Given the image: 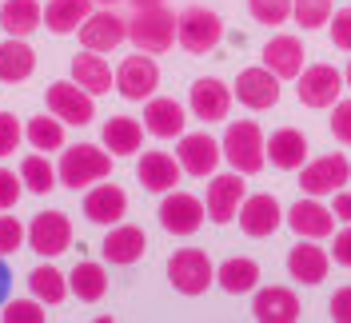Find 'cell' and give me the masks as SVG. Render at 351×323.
<instances>
[{
    "mask_svg": "<svg viewBox=\"0 0 351 323\" xmlns=\"http://www.w3.org/2000/svg\"><path fill=\"white\" fill-rule=\"evenodd\" d=\"M21 180H24V192H32V195H44V192H52L56 188V168L48 164V156H24L21 160Z\"/></svg>",
    "mask_w": 351,
    "mask_h": 323,
    "instance_id": "d590c367",
    "label": "cell"
},
{
    "mask_svg": "<svg viewBox=\"0 0 351 323\" xmlns=\"http://www.w3.org/2000/svg\"><path fill=\"white\" fill-rule=\"evenodd\" d=\"M21 140H24L21 120L12 112H0V156H12V152L21 148Z\"/></svg>",
    "mask_w": 351,
    "mask_h": 323,
    "instance_id": "60d3db41",
    "label": "cell"
},
{
    "mask_svg": "<svg viewBox=\"0 0 351 323\" xmlns=\"http://www.w3.org/2000/svg\"><path fill=\"white\" fill-rule=\"evenodd\" d=\"M144 252H148V236H144V228H136V224H112L108 236H104V243H100V256L108 259V263H116V267H128V263H136V259H144Z\"/></svg>",
    "mask_w": 351,
    "mask_h": 323,
    "instance_id": "ac0fdd59",
    "label": "cell"
},
{
    "mask_svg": "<svg viewBox=\"0 0 351 323\" xmlns=\"http://www.w3.org/2000/svg\"><path fill=\"white\" fill-rule=\"evenodd\" d=\"M72 80L84 88V92H92V96H104V92H112V84H116L112 64L100 52H88V48L80 56H72Z\"/></svg>",
    "mask_w": 351,
    "mask_h": 323,
    "instance_id": "4316f807",
    "label": "cell"
},
{
    "mask_svg": "<svg viewBox=\"0 0 351 323\" xmlns=\"http://www.w3.org/2000/svg\"><path fill=\"white\" fill-rule=\"evenodd\" d=\"M92 4H96V0H48L44 24H48L56 36H68V32H76V28L92 16Z\"/></svg>",
    "mask_w": 351,
    "mask_h": 323,
    "instance_id": "1f68e13d",
    "label": "cell"
},
{
    "mask_svg": "<svg viewBox=\"0 0 351 323\" xmlns=\"http://www.w3.org/2000/svg\"><path fill=\"white\" fill-rule=\"evenodd\" d=\"M343 84H348V88H351V64H348V72H343Z\"/></svg>",
    "mask_w": 351,
    "mask_h": 323,
    "instance_id": "816d5d0a",
    "label": "cell"
},
{
    "mask_svg": "<svg viewBox=\"0 0 351 323\" xmlns=\"http://www.w3.org/2000/svg\"><path fill=\"white\" fill-rule=\"evenodd\" d=\"M331 259H335L339 267H351V224L335 236V243H331Z\"/></svg>",
    "mask_w": 351,
    "mask_h": 323,
    "instance_id": "bcb514c9",
    "label": "cell"
},
{
    "mask_svg": "<svg viewBox=\"0 0 351 323\" xmlns=\"http://www.w3.org/2000/svg\"><path fill=\"white\" fill-rule=\"evenodd\" d=\"M160 224H164V232H172V236H196L199 228H204V200L192 192H164V204H160Z\"/></svg>",
    "mask_w": 351,
    "mask_h": 323,
    "instance_id": "ba28073f",
    "label": "cell"
},
{
    "mask_svg": "<svg viewBox=\"0 0 351 323\" xmlns=\"http://www.w3.org/2000/svg\"><path fill=\"white\" fill-rule=\"evenodd\" d=\"M140 144H144V124L140 120L112 116L108 124H104V148L112 156H132V152H140Z\"/></svg>",
    "mask_w": 351,
    "mask_h": 323,
    "instance_id": "d6a6232c",
    "label": "cell"
},
{
    "mask_svg": "<svg viewBox=\"0 0 351 323\" xmlns=\"http://www.w3.org/2000/svg\"><path fill=\"white\" fill-rule=\"evenodd\" d=\"M44 24V8L40 0H0V28L8 36H32Z\"/></svg>",
    "mask_w": 351,
    "mask_h": 323,
    "instance_id": "f1b7e54d",
    "label": "cell"
},
{
    "mask_svg": "<svg viewBox=\"0 0 351 323\" xmlns=\"http://www.w3.org/2000/svg\"><path fill=\"white\" fill-rule=\"evenodd\" d=\"M328 315L335 323H351V287H339L328 300Z\"/></svg>",
    "mask_w": 351,
    "mask_h": 323,
    "instance_id": "f6af8a7d",
    "label": "cell"
},
{
    "mask_svg": "<svg viewBox=\"0 0 351 323\" xmlns=\"http://www.w3.org/2000/svg\"><path fill=\"white\" fill-rule=\"evenodd\" d=\"M24 140L36 152H60L64 148V120L60 116H32L24 128Z\"/></svg>",
    "mask_w": 351,
    "mask_h": 323,
    "instance_id": "e575fe53",
    "label": "cell"
},
{
    "mask_svg": "<svg viewBox=\"0 0 351 323\" xmlns=\"http://www.w3.org/2000/svg\"><path fill=\"white\" fill-rule=\"evenodd\" d=\"M176 40H180V48H188L192 56H208L223 40V21H219L212 8L192 4V8H184L176 16Z\"/></svg>",
    "mask_w": 351,
    "mask_h": 323,
    "instance_id": "277c9868",
    "label": "cell"
},
{
    "mask_svg": "<svg viewBox=\"0 0 351 323\" xmlns=\"http://www.w3.org/2000/svg\"><path fill=\"white\" fill-rule=\"evenodd\" d=\"M36 72V52L24 36H8L0 44V80L4 84H21Z\"/></svg>",
    "mask_w": 351,
    "mask_h": 323,
    "instance_id": "83f0119b",
    "label": "cell"
},
{
    "mask_svg": "<svg viewBox=\"0 0 351 323\" xmlns=\"http://www.w3.org/2000/svg\"><path fill=\"white\" fill-rule=\"evenodd\" d=\"M216 283L228 291V296H247V291L260 287V263L247 259V256L223 259V263L216 267Z\"/></svg>",
    "mask_w": 351,
    "mask_h": 323,
    "instance_id": "f546056e",
    "label": "cell"
},
{
    "mask_svg": "<svg viewBox=\"0 0 351 323\" xmlns=\"http://www.w3.org/2000/svg\"><path fill=\"white\" fill-rule=\"evenodd\" d=\"M328 267H331V256L315 243V239H300V243L287 252V272H291V280L307 283V287H315V283L328 280Z\"/></svg>",
    "mask_w": 351,
    "mask_h": 323,
    "instance_id": "7402d4cb",
    "label": "cell"
},
{
    "mask_svg": "<svg viewBox=\"0 0 351 323\" xmlns=\"http://www.w3.org/2000/svg\"><path fill=\"white\" fill-rule=\"evenodd\" d=\"M331 212H335V219H348V224H351V192H343V188H339V195H335V208H331Z\"/></svg>",
    "mask_w": 351,
    "mask_h": 323,
    "instance_id": "7dc6e473",
    "label": "cell"
},
{
    "mask_svg": "<svg viewBox=\"0 0 351 323\" xmlns=\"http://www.w3.org/2000/svg\"><path fill=\"white\" fill-rule=\"evenodd\" d=\"M8 283H12V272H8V263H4V256H0V303H4V296H8Z\"/></svg>",
    "mask_w": 351,
    "mask_h": 323,
    "instance_id": "c3c4849f",
    "label": "cell"
},
{
    "mask_svg": "<svg viewBox=\"0 0 351 323\" xmlns=\"http://www.w3.org/2000/svg\"><path fill=\"white\" fill-rule=\"evenodd\" d=\"M24 192V180L16 172H8V168H0V212H8V208H16V200Z\"/></svg>",
    "mask_w": 351,
    "mask_h": 323,
    "instance_id": "7bdbcfd3",
    "label": "cell"
},
{
    "mask_svg": "<svg viewBox=\"0 0 351 323\" xmlns=\"http://www.w3.org/2000/svg\"><path fill=\"white\" fill-rule=\"evenodd\" d=\"M331 136L351 148V100H335V112H331Z\"/></svg>",
    "mask_w": 351,
    "mask_h": 323,
    "instance_id": "ee69618b",
    "label": "cell"
},
{
    "mask_svg": "<svg viewBox=\"0 0 351 323\" xmlns=\"http://www.w3.org/2000/svg\"><path fill=\"white\" fill-rule=\"evenodd\" d=\"M263 64L271 68L280 80H295L304 72V44H300V36H271L263 44Z\"/></svg>",
    "mask_w": 351,
    "mask_h": 323,
    "instance_id": "484cf974",
    "label": "cell"
},
{
    "mask_svg": "<svg viewBox=\"0 0 351 323\" xmlns=\"http://www.w3.org/2000/svg\"><path fill=\"white\" fill-rule=\"evenodd\" d=\"M343 184H351V164L343 152H331V156H319L300 168V188L307 195H335Z\"/></svg>",
    "mask_w": 351,
    "mask_h": 323,
    "instance_id": "9c48e42d",
    "label": "cell"
},
{
    "mask_svg": "<svg viewBox=\"0 0 351 323\" xmlns=\"http://www.w3.org/2000/svg\"><path fill=\"white\" fill-rule=\"evenodd\" d=\"M188 108L204 124L228 120V112H232V88L223 84V80H216V76H199L196 84H192V92H188Z\"/></svg>",
    "mask_w": 351,
    "mask_h": 323,
    "instance_id": "e0dca14e",
    "label": "cell"
},
{
    "mask_svg": "<svg viewBox=\"0 0 351 323\" xmlns=\"http://www.w3.org/2000/svg\"><path fill=\"white\" fill-rule=\"evenodd\" d=\"M267 136L260 132L256 120H232L228 132H223V140H219V148H223V160L236 168L240 176H256L267 164Z\"/></svg>",
    "mask_w": 351,
    "mask_h": 323,
    "instance_id": "6da1fadb",
    "label": "cell"
},
{
    "mask_svg": "<svg viewBox=\"0 0 351 323\" xmlns=\"http://www.w3.org/2000/svg\"><path fill=\"white\" fill-rule=\"evenodd\" d=\"M28 248L44 259H56L72 248V219L64 212H40L28 224Z\"/></svg>",
    "mask_w": 351,
    "mask_h": 323,
    "instance_id": "8fae6325",
    "label": "cell"
},
{
    "mask_svg": "<svg viewBox=\"0 0 351 323\" xmlns=\"http://www.w3.org/2000/svg\"><path fill=\"white\" fill-rule=\"evenodd\" d=\"M68 291L80 303H100L104 291H108V272H104V263H92V259L76 263V267L68 272Z\"/></svg>",
    "mask_w": 351,
    "mask_h": 323,
    "instance_id": "4dcf8cb0",
    "label": "cell"
},
{
    "mask_svg": "<svg viewBox=\"0 0 351 323\" xmlns=\"http://www.w3.org/2000/svg\"><path fill=\"white\" fill-rule=\"evenodd\" d=\"M232 96L243 108H252V112H267V108L280 104V76L267 64L243 68L240 76H236V84H232Z\"/></svg>",
    "mask_w": 351,
    "mask_h": 323,
    "instance_id": "7c38bea8",
    "label": "cell"
},
{
    "mask_svg": "<svg viewBox=\"0 0 351 323\" xmlns=\"http://www.w3.org/2000/svg\"><path fill=\"white\" fill-rule=\"evenodd\" d=\"M284 224L300 239H324L335 232V212L319 204V195H307V200H295L284 212Z\"/></svg>",
    "mask_w": 351,
    "mask_h": 323,
    "instance_id": "9a60e30c",
    "label": "cell"
},
{
    "mask_svg": "<svg viewBox=\"0 0 351 323\" xmlns=\"http://www.w3.org/2000/svg\"><path fill=\"white\" fill-rule=\"evenodd\" d=\"M240 232L252 239H267L280 232V224H284V208H280V200L271 192H256V195H243L240 204Z\"/></svg>",
    "mask_w": 351,
    "mask_h": 323,
    "instance_id": "4fadbf2b",
    "label": "cell"
},
{
    "mask_svg": "<svg viewBox=\"0 0 351 323\" xmlns=\"http://www.w3.org/2000/svg\"><path fill=\"white\" fill-rule=\"evenodd\" d=\"M156 88H160V64L148 52L136 48V56L120 60V68H116V92L124 100H148Z\"/></svg>",
    "mask_w": 351,
    "mask_h": 323,
    "instance_id": "30bf717a",
    "label": "cell"
},
{
    "mask_svg": "<svg viewBox=\"0 0 351 323\" xmlns=\"http://www.w3.org/2000/svg\"><path fill=\"white\" fill-rule=\"evenodd\" d=\"M96 4H104V8H116V4H120V0H96Z\"/></svg>",
    "mask_w": 351,
    "mask_h": 323,
    "instance_id": "f907efd6",
    "label": "cell"
},
{
    "mask_svg": "<svg viewBox=\"0 0 351 323\" xmlns=\"http://www.w3.org/2000/svg\"><path fill=\"white\" fill-rule=\"evenodd\" d=\"M112 172V152L100 148V144H72V148H64V156H60V168H56V176H60V184L64 188H88V184H100V180H108Z\"/></svg>",
    "mask_w": 351,
    "mask_h": 323,
    "instance_id": "7a4b0ae2",
    "label": "cell"
},
{
    "mask_svg": "<svg viewBox=\"0 0 351 323\" xmlns=\"http://www.w3.org/2000/svg\"><path fill=\"white\" fill-rule=\"evenodd\" d=\"M247 12L256 16L260 24H284L291 21V0H247Z\"/></svg>",
    "mask_w": 351,
    "mask_h": 323,
    "instance_id": "74e56055",
    "label": "cell"
},
{
    "mask_svg": "<svg viewBox=\"0 0 351 323\" xmlns=\"http://www.w3.org/2000/svg\"><path fill=\"white\" fill-rule=\"evenodd\" d=\"M335 12V0H291V21L300 28H324Z\"/></svg>",
    "mask_w": 351,
    "mask_h": 323,
    "instance_id": "8d00e7d4",
    "label": "cell"
},
{
    "mask_svg": "<svg viewBox=\"0 0 351 323\" xmlns=\"http://www.w3.org/2000/svg\"><path fill=\"white\" fill-rule=\"evenodd\" d=\"M343 72L335 64H307L295 76V92L304 108H335V100L343 96Z\"/></svg>",
    "mask_w": 351,
    "mask_h": 323,
    "instance_id": "8992f818",
    "label": "cell"
},
{
    "mask_svg": "<svg viewBox=\"0 0 351 323\" xmlns=\"http://www.w3.org/2000/svg\"><path fill=\"white\" fill-rule=\"evenodd\" d=\"M180 160L168 156V152H144L140 156V164H136V180L148 188V192H172L176 184H180Z\"/></svg>",
    "mask_w": 351,
    "mask_h": 323,
    "instance_id": "d4e9b609",
    "label": "cell"
},
{
    "mask_svg": "<svg viewBox=\"0 0 351 323\" xmlns=\"http://www.w3.org/2000/svg\"><path fill=\"white\" fill-rule=\"evenodd\" d=\"M176 160H180V168L188 176L208 180V176H216L219 160H223V148H219V140H212L208 132H184L180 136V148H176Z\"/></svg>",
    "mask_w": 351,
    "mask_h": 323,
    "instance_id": "5bb4252c",
    "label": "cell"
},
{
    "mask_svg": "<svg viewBox=\"0 0 351 323\" xmlns=\"http://www.w3.org/2000/svg\"><path fill=\"white\" fill-rule=\"evenodd\" d=\"M0 320L4 323H44L48 311H44L40 300H12L4 311H0Z\"/></svg>",
    "mask_w": 351,
    "mask_h": 323,
    "instance_id": "ab89813d",
    "label": "cell"
},
{
    "mask_svg": "<svg viewBox=\"0 0 351 323\" xmlns=\"http://www.w3.org/2000/svg\"><path fill=\"white\" fill-rule=\"evenodd\" d=\"M28 243V228L16 215H0V256H16Z\"/></svg>",
    "mask_w": 351,
    "mask_h": 323,
    "instance_id": "f35d334b",
    "label": "cell"
},
{
    "mask_svg": "<svg viewBox=\"0 0 351 323\" xmlns=\"http://www.w3.org/2000/svg\"><path fill=\"white\" fill-rule=\"evenodd\" d=\"M267 160H271V168H280V172H300L307 164V136L300 128H276L267 136Z\"/></svg>",
    "mask_w": 351,
    "mask_h": 323,
    "instance_id": "44dd1931",
    "label": "cell"
},
{
    "mask_svg": "<svg viewBox=\"0 0 351 323\" xmlns=\"http://www.w3.org/2000/svg\"><path fill=\"white\" fill-rule=\"evenodd\" d=\"M136 8H148V4H164V0H132Z\"/></svg>",
    "mask_w": 351,
    "mask_h": 323,
    "instance_id": "681fc988",
    "label": "cell"
},
{
    "mask_svg": "<svg viewBox=\"0 0 351 323\" xmlns=\"http://www.w3.org/2000/svg\"><path fill=\"white\" fill-rule=\"evenodd\" d=\"M328 24H331V44L343 48V52H351V4L339 8V12H331Z\"/></svg>",
    "mask_w": 351,
    "mask_h": 323,
    "instance_id": "b9f144b4",
    "label": "cell"
},
{
    "mask_svg": "<svg viewBox=\"0 0 351 323\" xmlns=\"http://www.w3.org/2000/svg\"><path fill=\"white\" fill-rule=\"evenodd\" d=\"M184 124H188V112H184L180 100H172V96H148L144 132H152L156 140H176V136H184Z\"/></svg>",
    "mask_w": 351,
    "mask_h": 323,
    "instance_id": "ffe728a7",
    "label": "cell"
},
{
    "mask_svg": "<svg viewBox=\"0 0 351 323\" xmlns=\"http://www.w3.org/2000/svg\"><path fill=\"white\" fill-rule=\"evenodd\" d=\"M84 215L92 219V224H100V228L120 224V219L128 215V192H124V188H116V184H96V188H88Z\"/></svg>",
    "mask_w": 351,
    "mask_h": 323,
    "instance_id": "603a6c76",
    "label": "cell"
},
{
    "mask_svg": "<svg viewBox=\"0 0 351 323\" xmlns=\"http://www.w3.org/2000/svg\"><path fill=\"white\" fill-rule=\"evenodd\" d=\"M168 283H172L180 296H204L212 283H216V267L208 252L199 248H180L172 259H168Z\"/></svg>",
    "mask_w": 351,
    "mask_h": 323,
    "instance_id": "5b68a950",
    "label": "cell"
},
{
    "mask_svg": "<svg viewBox=\"0 0 351 323\" xmlns=\"http://www.w3.org/2000/svg\"><path fill=\"white\" fill-rule=\"evenodd\" d=\"M76 32H80V44H84L88 52H112V48H120V44L128 40V21L116 16L112 8H100Z\"/></svg>",
    "mask_w": 351,
    "mask_h": 323,
    "instance_id": "2e32d148",
    "label": "cell"
},
{
    "mask_svg": "<svg viewBox=\"0 0 351 323\" xmlns=\"http://www.w3.org/2000/svg\"><path fill=\"white\" fill-rule=\"evenodd\" d=\"M243 204V176L232 168V172H219L212 176V184H208V215H212V224H232L236 212H240Z\"/></svg>",
    "mask_w": 351,
    "mask_h": 323,
    "instance_id": "d6986e66",
    "label": "cell"
},
{
    "mask_svg": "<svg viewBox=\"0 0 351 323\" xmlns=\"http://www.w3.org/2000/svg\"><path fill=\"white\" fill-rule=\"evenodd\" d=\"M252 315L260 323H295L304 315V307L291 287H260L252 300Z\"/></svg>",
    "mask_w": 351,
    "mask_h": 323,
    "instance_id": "cb8c5ba5",
    "label": "cell"
},
{
    "mask_svg": "<svg viewBox=\"0 0 351 323\" xmlns=\"http://www.w3.org/2000/svg\"><path fill=\"white\" fill-rule=\"evenodd\" d=\"M28 287H32V296L40 303H64V296H68V276L64 272H56L52 263H40V267H32L28 272Z\"/></svg>",
    "mask_w": 351,
    "mask_h": 323,
    "instance_id": "836d02e7",
    "label": "cell"
},
{
    "mask_svg": "<svg viewBox=\"0 0 351 323\" xmlns=\"http://www.w3.org/2000/svg\"><path fill=\"white\" fill-rule=\"evenodd\" d=\"M128 40L148 52V56H160L176 44V12L164 8V4H148V8H136V16L128 21Z\"/></svg>",
    "mask_w": 351,
    "mask_h": 323,
    "instance_id": "3957f363",
    "label": "cell"
},
{
    "mask_svg": "<svg viewBox=\"0 0 351 323\" xmlns=\"http://www.w3.org/2000/svg\"><path fill=\"white\" fill-rule=\"evenodd\" d=\"M48 112L60 116L64 124L84 128L96 120V96L84 92L76 80H56V84H48Z\"/></svg>",
    "mask_w": 351,
    "mask_h": 323,
    "instance_id": "52a82bcc",
    "label": "cell"
}]
</instances>
